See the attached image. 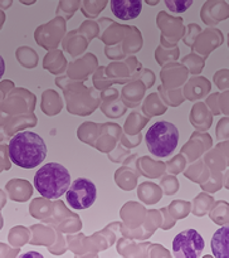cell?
<instances>
[{
  "label": "cell",
  "mask_w": 229,
  "mask_h": 258,
  "mask_svg": "<svg viewBox=\"0 0 229 258\" xmlns=\"http://www.w3.org/2000/svg\"><path fill=\"white\" fill-rule=\"evenodd\" d=\"M47 145L38 134L22 131L10 139L8 154L13 164L23 169H33L47 158Z\"/></svg>",
  "instance_id": "1"
},
{
  "label": "cell",
  "mask_w": 229,
  "mask_h": 258,
  "mask_svg": "<svg viewBox=\"0 0 229 258\" xmlns=\"http://www.w3.org/2000/svg\"><path fill=\"white\" fill-rule=\"evenodd\" d=\"M19 258H44V257H43L40 253H38V252L32 251V252H27V253L22 254Z\"/></svg>",
  "instance_id": "9"
},
{
  "label": "cell",
  "mask_w": 229,
  "mask_h": 258,
  "mask_svg": "<svg viewBox=\"0 0 229 258\" xmlns=\"http://www.w3.org/2000/svg\"><path fill=\"white\" fill-rule=\"evenodd\" d=\"M165 4L168 5V8L171 12L183 13L193 4V2H191V0H188V2H170V0H166Z\"/></svg>",
  "instance_id": "8"
},
{
  "label": "cell",
  "mask_w": 229,
  "mask_h": 258,
  "mask_svg": "<svg viewBox=\"0 0 229 258\" xmlns=\"http://www.w3.org/2000/svg\"><path fill=\"white\" fill-rule=\"evenodd\" d=\"M173 254L175 258H200L205 242L195 229H186L173 239Z\"/></svg>",
  "instance_id": "4"
},
{
  "label": "cell",
  "mask_w": 229,
  "mask_h": 258,
  "mask_svg": "<svg viewBox=\"0 0 229 258\" xmlns=\"http://www.w3.org/2000/svg\"><path fill=\"white\" fill-rule=\"evenodd\" d=\"M4 72H5V62H4V59H3L2 55H0V78L3 77Z\"/></svg>",
  "instance_id": "10"
},
{
  "label": "cell",
  "mask_w": 229,
  "mask_h": 258,
  "mask_svg": "<svg viewBox=\"0 0 229 258\" xmlns=\"http://www.w3.org/2000/svg\"><path fill=\"white\" fill-rule=\"evenodd\" d=\"M210 247L215 258H229V224L214 233Z\"/></svg>",
  "instance_id": "7"
},
{
  "label": "cell",
  "mask_w": 229,
  "mask_h": 258,
  "mask_svg": "<svg viewBox=\"0 0 229 258\" xmlns=\"http://www.w3.org/2000/svg\"><path fill=\"white\" fill-rule=\"evenodd\" d=\"M111 10L121 20L135 19L142 10L141 0H112Z\"/></svg>",
  "instance_id": "6"
},
{
  "label": "cell",
  "mask_w": 229,
  "mask_h": 258,
  "mask_svg": "<svg viewBox=\"0 0 229 258\" xmlns=\"http://www.w3.org/2000/svg\"><path fill=\"white\" fill-rule=\"evenodd\" d=\"M67 203L74 209H87L95 203L97 197L96 185L86 178L75 179L65 193Z\"/></svg>",
  "instance_id": "5"
},
{
  "label": "cell",
  "mask_w": 229,
  "mask_h": 258,
  "mask_svg": "<svg viewBox=\"0 0 229 258\" xmlns=\"http://www.w3.org/2000/svg\"><path fill=\"white\" fill-rule=\"evenodd\" d=\"M146 144L152 155L166 158L171 155L179 143V130L168 121L155 122L146 133Z\"/></svg>",
  "instance_id": "3"
},
{
  "label": "cell",
  "mask_w": 229,
  "mask_h": 258,
  "mask_svg": "<svg viewBox=\"0 0 229 258\" xmlns=\"http://www.w3.org/2000/svg\"><path fill=\"white\" fill-rule=\"evenodd\" d=\"M34 186L38 193L47 199L60 198L70 186V174L58 163H48L34 175Z\"/></svg>",
  "instance_id": "2"
}]
</instances>
